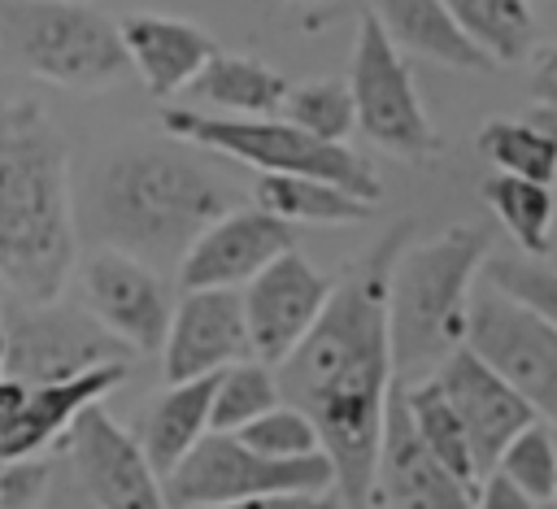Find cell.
Returning <instances> with one entry per match:
<instances>
[{
    "label": "cell",
    "mask_w": 557,
    "mask_h": 509,
    "mask_svg": "<svg viewBox=\"0 0 557 509\" xmlns=\"http://www.w3.org/2000/svg\"><path fill=\"white\" fill-rule=\"evenodd\" d=\"M405 244L409 222L387 231L339 283H331V300L313 331L283 365H274L278 405L309 418L348 509L374 505L383 413L396 387L387 348V270Z\"/></svg>",
    "instance_id": "1"
},
{
    "label": "cell",
    "mask_w": 557,
    "mask_h": 509,
    "mask_svg": "<svg viewBox=\"0 0 557 509\" xmlns=\"http://www.w3.org/2000/svg\"><path fill=\"white\" fill-rule=\"evenodd\" d=\"M78 257L65 139L39 100L0 104V283L13 305H57Z\"/></svg>",
    "instance_id": "2"
},
{
    "label": "cell",
    "mask_w": 557,
    "mask_h": 509,
    "mask_svg": "<svg viewBox=\"0 0 557 509\" xmlns=\"http://www.w3.org/2000/svg\"><path fill=\"white\" fill-rule=\"evenodd\" d=\"M231 209V187L183 144L117 148L96 170L87 196L100 248H113L157 274L178 265L200 231Z\"/></svg>",
    "instance_id": "3"
},
{
    "label": "cell",
    "mask_w": 557,
    "mask_h": 509,
    "mask_svg": "<svg viewBox=\"0 0 557 509\" xmlns=\"http://www.w3.org/2000/svg\"><path fill=\"white\" fill-rule=\"evenodd\" d=\"M487 261L479 226H448L422 244H405L387 270V348L396 387L426 383L457 348H466V313L474 274Z\"/></svg>",
    "instance_id": "4"
},
{
    "label": "cell",
    "mask_w": 557,
    "mask_h": 509,
    "mask_svg": "<svg viewBox=\"0 0 557 509\" xmlns=\"http://www.w3.org/2000/svg\"><path fill=\"white\" fill-rule=\"evenodd\" d=\"M161 126L183 148H209L231 161L252 165L257 174H292V178H318L339 191H348L361 204H379L383 187L374 170L348 148V144H318L305 131L287 126L283 117H209L196 109H165Z\"/></svg>",
    "instance_id": "5"
},
{
    "label": "cell",
    "mask_w": 557,
    "mask_h": 509,
    "mask_svg": "<svg viewBox=\"0 0 557 509\" xmlns=\"http://www.w3.org/2000/svg\"><path fill=\"white\" fill-rule=\"evenodd\" d=\"M0 44L35 78L70 91H109L131 74L117 22L96 4H74V0L0 4Z\"/></svg>",
    "instance_id": "6"
},
{
    "label": "cell",
    "mask_w": 557,
    "mask_h": 509,
    "mask_svg": "<svg viewBox=\"0 0 557 509\" xmlns=\"http://www.w3.org/2000/svg\"><path fill=\"white\" fill-rule=\"evenodd\" d=\"M335 474L326 457L309 461H265L244 448L235 435H205L165 479L161 505L165 509H231L261 496L283 492H331Z\"/></svg>",
    "instance_id": "7"
},
{
    "label": "cell",
    "mask_w": 557,
    "mask_h": 509,
    "mask_svg": "<svg viewBox=\"0 0 557 509\" xmlns=\"http://www.w3.org/2000/svg\"><path fill=\"white\" fill-rule=\"evenodd\" d=\"M466 348L540 418L557 426V326L492 283L470 291Z\"/></svg>",
    "instance_id": "8"
},
{
    "label": "cell",
    "mask_w": 557,
    "mask_h": 509,
    "mask_svg": "<svg viewBox=\"0 0 557 509\" xmlns=\"http://www.w3.org/2000/svg\"><path fill=\"white\" fill-rule=\"evenodd\" d=\"M344 87L352 100V126L370 144H379L383 152H392L400 161H426L440 148L435 126L418 100L413 74L370 9L361 13L357 48H352V74Z\"/></svg>",
    "instance_id": "9"
},
{
    "label": "cell",
    "mask_w": 557,
    "mask_h": 509,
    "mask_svg": "<svg viewBox=\"0 0 557 509\" xmlns=\"http://www.w3.org/2000/svg\"><path fill=\"white\" fill-rule=\"evenodd\" d=\"M4 326V378L22 387H52L104 365H126V348L87 313L70 305H13Z\"/></svg>",
    "instance_id": "10"
},
{
    "label": "cell",
    "mask_w": 557,
    "mask_h": 509,
    "mask_svg": "<svg viewBox=\"0 0 557 509\" xmlns=\"http://www.w3.org/2000/svg\"><path fill=\"white\" fill-rule=\"evenodd\" d=\"M326 300H331V278L322 270H313L296 248L283 252L278 261H270L239 291L252 361H261L270 370L283 365L292 357V348L313 331Z\"/></svg>",
    "instance_id": "11"
},
{
    "label": "cell",
    "mask_w": 557,
    "mask_h": 509,
    "mask_svg": "<svg viewBox=\"0 0 557 509\" xmlns=\"http://www.w3.org/2000/svg\"><path fill=\"white\" fill-rule=\"evenodd\" d=\"M83 300L87 313L126 348V352H161L170 331V291L165 278L113 248H96L83 270Z\"/></svg>",
    "instance_id": "12"
},
{
    "label": "cell",
    "mask_w": 557,
    "mask_h": 509,
    "mask_svg": "<svg viewBox=\"0 0 557 509\" xmlns=\"http://www.w3.org/2000/svg\"><path fill=\"white\" fill-rule=\"evenodd\" d=\"M431 383L440 387L444 405L453 409L461 435H466V448H470V461H474V474L479 483L496 470L500 452L509 448L513 435H522L535 413L470 352V348H457L435 374Z\"/></svg>",
    "instance_id": "13"
},
{
    "label": "cell",
    "mask_w": 557,
    "mask_h": 509,
    "mask_svg": "<svg viewBox=\"0 0 557 509\" xmlns=\"http://www.w3.org/2000/svg\"><path fill=\"white\" fill-rule=\"evenodd\" d=\"M239 361H252L239 291H183L161 344L165 387L213 378Z\"/></svg>",
    "instance_id": "14"
},
{
    "label": "cell",
    "mask_w": 557,
    "mask_h": 509,
    "mask_svg": "<svg viewBox=\"0 0 557 509\" xmlns=\"http://www.w3.org/2000/svg\"><path fill=\"white\" fill-rule=\"evenodd\" d=\"M292 252V226L261 209H231L178 261L183 291H235L248 287L270 261Z\"/></svg>",
    "instance_id": "15"
},
{
    "label": "cell",
    "mask_w": 557,
    "mask_h": 509,
    "mask_svg": "<svg viewBox=\"0 0 557 509\" xmlns=\"http://www.w3.org/2000/svg\"><path fill=\"white\" fill-rule=\"evenodd\" d=\"M70 452L78 465V479L87 496L100 509H165L161 483L148 470L135 435H126L104 405H91L70 426Z\"/></svg>",
    "instance_id": "16"
},
{
    "label": "cell",
    "mask_w": 557,
    "mask_h": 509,
    "mask_svg": "<svg viewBox=\"0 0 557 509\" xmlns=\"http://www.w3.org/2000/svg\"><path fill=\"white\" fill-rule=\"evenodd\" d=\"M374 492L387 500V509H474V492L457 483L413 435L400 387L387 396L383 413V444H379V470Z\"/></svg>",
    "instance_id": "17"
},
{
    "label": "cell",
    "mask_w": 557,
    "mask_h": 509,
    "mask_svg": "<svg viewBox=\"0 0 557 509\" xmlns=\"http://www.w3.org/2000/svg\"><path fill=\"white\" fill-rule=\"evenodd\" d=\"M117 35H122V48H126L131 70L144 78V87L157 100H170V96L187 91L191 78L218 52V44L200 26L178 22V17L135 13V17H122L117 22Z\"/></svg>",
    "instance_id": "18"
},
{
    "label": "cell",
    "mask_w": 557,
    "mask_h": 509,
    "mask_svg": "<svg viewBox=\"0 0 557 509\" xmlns=\"http://www.w3.org/2000/svg\"><path fill=\"white\" fill-rule=\"evenodd\" d=\"M122 383H126V365H104V370H91V374L70 378V383L26 387V400H22L17 418L0 431V461H30V457H39L61 431L74 426L78 413L100 405Z\"/></svg>",
    "instance_id": "19"
},
{
    "label": "cell",
    "mask_w": 557,
    "mask_h": 509,
    "mask_svg": "<svg viewBox=\"0 0 557 509\" xmlns=\"http://www.w3.org/2000/svg\"><path fill=\"white\" fill-rule=\"evenodd\" d=\"M370 13L400 57L418 52V57L453 65V70H492L483 61V52L466 39V30L457 26V17L448 13L444 0H387Z\"/></svg>",
    "instance_id": "20"
},
{
    "label": "cell",
    "mask_w": 557,
    "mask_h": 509,
    "mask_svg": "<svg viewBox=\"0 0 557 509\" xmlns=\"http://www.w3.org/2000/svg\"><path fill=\"white\" fill-rule=\"evenodd\" d=\"M218 378V374H213ZM213 378H196V383H174L165 387L139 431V452L148 461V470L157 474V483L209 435V405H213Z\"/></svg>",
    "instance_id": "21"
},
{
    "label": "cell",
    "mask_w": 557,
    "mask_h": 509,
    "mask_svg": "<svg viewBox=\"0 0 557 509\" xmlns=\"http://www.w3.org/2000/svg\"><path fill=\"white\" fill-rule=\"evenodd\" d=\"M187 96L196 104H209V109H222L235 117H274L287 100V78L252 57L213 52L209 65L191 78Z\"/></svg>",
    "instance_id": "22"
},
{
    "label": "cell",
    "mask_w": 557,
    "mask_h": 509,
    "mask_svg": "<svg viewBox=\"0 0 557 509\" xmlns=\"http://www.w3.org/2000/svg\"><path fill=\"white\" fill-rule=\"evenodd\" d=\"M252 209L278 218V222H313V226H344L366 222L374 209L352 200L348 191L318 183V178H292V174H257L252 183Z\"/></svg>",
    "instance_id": "23"
},
{
    "label": "cell",
    "mask_w": 557,
    "mask_h": 509,
    "mask_svg": "<svg viewBox=\"0 0 557 509\" xmlns=\"http://www.w3.org/2000/svg\"><path fill=\"white\" fill-rule=\"evenodd\" d=\"M448 13L466 30V39L483 52L487 65H518L535 48L531 4H518V0H453Z\"/></svg>",
    "instance_id": "24"
},
{
    "label": "cell",
    "mask_w": 557,
    "mask_h": 509,
    "mask_svg": "<svg viewBox=\"0 0 557 509\" xmlns=\"http://www.w3.org/2000/svg\"><path fill=\"white\" fill-rule=\"evenodd\" d=\"M483 200L492 204L496 222L509 231V239L518 244V252L527 261L548 257V248H553V213H557L553 187L505 178V174H487L483 178Z\"/></svg>",
    "instance_id": "25"
},
{
    "label": "cell",
    "mask_w": 557,
    "mask_h": 509,
    "mask_svg": "<svg viewBox=\"0 0 557 509\" xmlns=\"http://www.w3.org/2000/svg\"><path fill=\"white\" fill-rule=\"evenodd\" d=\"M400 400H405V413H409V426L418 435V444L466 487H479V474H474V461H470V448H466V435L453 418V409L444 405L440 387L426 378V383H413V387H400Z\"/></svg>",
    "instance_id": "26"
},
{
    "label": "cell",
    "mask_w": 557,
    "mask_h": 509,
    "mask_svg": "<svg viewBox=\"0 0 557 509\" xmlns=\"http://www.w3.org/2000/svg\"><path fill=\"white\" fill-rule=\"evenodd\" d=\"M479 152L496 165V174L505 178H522V183H540V187H553L557 183V152L553 144L522 117H492L483 131H479Z\"/></svg>",
    "instance_id": "27"
},
{
    "label": "cell",
    "mask_w": 557,
    "mask_h": 509,
    "mask_svg": "<svg viewBox=\"0 0 557 509\" xmlns=\"http://www.w3.org/2000/svg\"><path fill=\"white\" fill-rule=\"evenodd\" d=\"M278 405L274 370L261 361H239L213 378V405H209V431L213 435H239L257 418H265Z\"/></svg>",
    "instance_id": "28"
},
{
    "label": "cell",
    "mask_w": 557,
    "mask_h": 509,
    "mask_svg": "<svg viewBox=\"0 0 557 509\" xmlns=\"http://www.w3.org/2000/svg\"><path fill=\"white\" fill-rule=\"evenodd\" d=\"M283 122L305 131L318 144H344L352 131V100L348 87L339 78H318V83H300L287 87L283 100Z\"/></svg>",
    "instance_id": "29"
},
{
    "label": "cell",
    "mask_w": 557,
    "mask_h": 509,
    "mask_svg": "<svg viewBox=\"0 0 557 509\" xmlns=\"http://www.w3.org/2000/svg\"><path fill=\"white\" fill-rule=\"evenodd\" d=\"M492 474H500L531 505H548L553 479H557V435H553V426L531 422L522 435H513Z\"/></svg>",
    "instance_id": "30"
},
{
    "label": "cell",
    "mask_w": 557,
    "mask_h": 509,
    "mask_svg": "<svg viewBox=\"0 0 557 509\" xmlns=\"http://www.w3.org/2000/svg\"><path fill=\"white\" fill-rule=\"evenodd\" d=\"M235 439L244 448H252L257 457H265V461H309V457H322L309 418L296 413L292 405H274L265 418H257L252 426H244Z\"/></svg>",
    "instance_id": "31"
},
{
    "label": "cell",
    "mask_w": 557,
    "mask_h": 509,
    "mask_svg": "<svg viewBox=\"0 0 557 509\" xmlns=\"http://www.w3.org/2000/svg\"><path fill=\"white\" fill-rule=\"evenodd\" d=\"M483 283L522 300L527 309H535L540 318H548L557 326V270H548L540 261H527V257H487L483 261Z\"/></svg>",
    "instance_id": "32"
},
{
    "label": "cell",
    "mask_w": 557,
    "mask_h": 509,
    "mask_svg": "<svg viewBox=\"0 0 557 509\" xmlns=\"http://www.w3.org/2000/svg\"><path fill=\"white\" fill-rule=\"evenodd\" d=\"M48 465L39 457L30 461H0V509H30L44 500Z\"/></svg>",
    "instance_id": "33"
},
{
    "label": "cell",
    "mask_w": 557,
    "mask_h": 509,
    "mask_svg": "<svg viewBox=\"0 0 557 509\" xmlns=\"http://www.w3.org/2000/svg\"><path fill=\"white\" fill-rule=\"evenodd\" d=\"M231 509H348L339 500V492H283V496H261V500H244Z\"/></svg>",
    "instance_id": "34"
},
{
    "label": "cell",
    "mask_w": 557,
    "mask_h": 509,
    "mask_svg": "<svg viewBox=\"0 0 557 509\" xmlns=\"http://www.w3.org/2000/svg\"><path fill=\"white\" fill-rule=\"evenodd\" d=\"M531 96L535 109H557V44L531 52Z\"/></svg>",
    "instance_id": "35"
},
{
    "label": "cell",
    "mask_w": 557,
    "mask_h": 509,
    "mask_svg": "<svg viewBox=\"0 0 557 509\" xmlns=\"http://www.w3.org/2000/svg\"><path fill=\"white\" fill-rule=\"evenodd\" d=\"M474 509H540V505H531L522 492H513L500 474H487L474 492Z\"/></svg>",
    "instance_id": "36"
},
{
    "label": "cell",
    "mask_w": 557,
    "mask_h": 509,
    "mask_svg": "<svg viewBox=\"0 0 557 509\" xmlns=\"http://www.w3.org/2000/svg\"><path fill=\"white\" fill-rule=\"evenodd\" d=\"M22 400H26V387L0 374V431H4V426H9L13 418H17V409H22Z\"/></svg>",
    "instance_id": "37"
},
{
    "label": "cell",
    "mask_w": 557,
    "mask_h": 509,
    "mask_svg": "<svg viewBox=\"0 0 557 509\" xmlns=\"http://www.w3.org/2000/svg\"><path fill=\"white\" fill-rule=\"evenodd\" d=\"M527 122H531V126L553 144V152H557V109H531Z\"/></svg>",
    "instance_id": "38"
},
{
    "label": "cell",
    "mask_w": 557,
    "mask_h": 509,
    "mask_svg": "<svg viewBox=\"0 0 557 509\" xmlns=\"http://www.w3.org/2000/svg\"><path fill=\"white\" fill-rule=\"evenodd\" d=\"M548 509H557V479H553V496H548Z\"/></svg>",
    "instance_id": "39"
},
{
    "label": "cell",
    "mask_w": 557,
    "mask_h": 509,
    "mask_svg": "<svg viewBox=\"0 0 557 509\" xmlns=\"http://www.w3.org/2000/svg\"><path fill=\"white\" fill-rule=\"evenodd\" d=\"M0 370H4V326H0Z\"/></svg>",
    "instance_id": "40"
}]
</instances>
